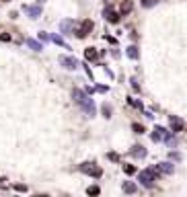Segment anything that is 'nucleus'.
I'll use <instances>...</instances> for the list:
<instances>
[{"label": "nucleus", "instance_id": "23", "mask_svg": "<svg viewBox=\"0 0 187 197\" xmlns=\"http://www.w3.org/2000/svg\"><path fill=\"white\" fill-rule=\"evenodd\" d=\"M167 144H169V148H173V146H177V140L171 138V136H167Z\"/></svg>", "mask_w": 187, "mask_h": 197}, {"label": "nucleus", "instance_id": "25", "mask_svg": "<svg viewBox=\"0 0 187 197\" xmlns=\"http://www.w3.org/2000/svg\"><path fill=\"white\" fill-rule=\"evenodd\" d=\"M130 105H134V107L142 109V103H140V101H136V99H130Z\"/></svg>", "mask_w": 187, "mask_h": 197}, {"label": "nucleus", "instance_id": "15", "mask_svg": "<svg viewBox=\"0 0 187 197\" xmlns=\"http://www.w3.org/2000/svg\"><path fill=\"white\" fill-rule=\"evenodd\" d=\"M25 43H27V45H29L31 49H35V51H39V49H43V45H41L39 41H35V39H27V41H25Z\"/></svg>", "mask_w": 187, "mask_h": 197}, {"label": "nucleus", "instance_id": "27", "mask_svg": "<svg viewBox=\"0 0 187 197\" xmlns=\"http://www.w3.org/2000/svg\"><path fill=\"white\" fill-rule=\"evenodd\" d=\"M14 189H17L19 193H25V191H27V187H25V185H14Z\"/></svg>", "mask_w": 187, "mask_h": 197}, {"label": "nucleus", "instance_id": "14", "mask_svg": "<svg viewBox=\"0 0 187 197\" xmlns=\"http://www.w3.org/2000/svg\"><path fill=\"white\" fill-rule=\"evenodd\" d=\"M132 154L136 158H144L146 156V148H144V146H134V148H132Z\"/></svg>", "mask_w": 187, "mask_h": 197}, {"label": "nucleus", "instance_id": "7", "mask_svg": "<svg viewBox=\"0 0 187 197\" xmlns=\"http://www.w3.org/2000/svg\"><path fill=\"white\" fill-rule=\"evenodd\" d=\"M183 127H185V123H183V119L179 117H171V129L177 133V131H183Z\"/></svg>", "mask_w": 187, "mask_h": 197}, {"label": "nucleus", "instance_id": "8", "mask_svg": "<svg viewBox=\"0 0 187 197\" xmlns=\"http://www.w3.org/2000/svg\"><path fill=\"white\" fill-rule=\"evenodd\" d=\"M165 138H167V129H165V127H154L152 140H154V142H160V140H165Z\"/></svg>", "mask_w": 187, "mask_h": 197}, {"label": "nucleus", "instance_id": "24", "mask_svg": "<svg viewBox=\"0 0 187 197\" xmlns=\"http://www.w3.org/2000/svg\"><path fill=\"white\" fill-rule=\"evenodd\" d=\"M132 129H134L136 133H142V131H144V127H142V125H138V123H134V125H132Z\"/></svg>", "mask_w": 187, "mask_h": 197}, {"label": "nucleus", "instance_id": "10", "mask_svg": "<svg viewBox=\"0 0 187 197\" xmlns=\"http://www.w3.org/2000/svg\"><path fill=\"white\" fill-rule=\"evenodd\" d=\"M156 168H158V172H165V175H173V164L171 162H160V164H156Z\"/></svg>", "mask_w": 187, "mask_h": 197}, {"label": "nucleus", "instance_id": "11", "mask_svg": "<svg viewBox=\"0 0 187 197\" xmlns=\"http://www.w3.org/2000/svg\"><path fill=\"white\" fill-rule=\"evenodd\" d=\"M103 17H105V19L109 21V23H117V21H119L117 12H113L111 8H105V10H103Z\"/></svg>", "mask_w": 187, "mask_h": 197}, {"label": "nucleus", "instance_id": "13", "mask_svg": "<svg viewBox=\"0 0 187 197\" xmlns=\"http://www.w3.org/2000/svg\"><path fill=\"white\" fill-rule=\"evenodd\" d=\"M123 191L132 195V193H136V191H138V185H136V183H132V181H126V183H123Z\"/></svg>", "mask_w": 187, "mask_h": 197}, {"label": "nucleus", "instance_id": "22", "mask_svg": "<svg viewBox=\"0 0 187 197\" xmlns=\"http://www.w3.org/2000/svg\"><path fill=\"white\" fill-rule=\"evenodd\" d=\"M87 193H89V195H99V193H101V189H99V187H89V189H87Z\"/></svg>", "mask_w": 187, "mask_h": 197}, {"label": "nucleus", "instance_id": "28", "mask_svg": "<svg viewBox=\"0 0 187 197\" xmlns=\"http://www.w3.org/2000/svg\"><path fill=\"white\" fill-rule=\"evenodd\" d=\"M0 39H2V41H10V35H8V33H2V35H0Z\"/></svg>", "mask_w": 187, "mask_h": 197}, {"label": "nucleus", "instance_id": "21", "mask_svg": "<svg viewBox=\"0 0 187 197\" xmlns=\"http://www.w3.org/2000/svg\"><path fill=\"white\" fill-rule=\"evenodd\" d=\"M103 115L105 117H111V105H107V103L103 105Z\"/></svg>", "mask_w": 187, "mask_h": 197}, {"label": "nucleus", "instance_id": "16", "mask_svg": "<svg viewBox=\"0 0 187 197\" xmlns=\"http://www.w3.org/2000/svg\"><path fill=\"white\" fill-rule=\"evenodd\" d=\"M126 51H128V56H130L132 60H138V47H136V45H130Z\"/></svg>", "mask_w": 187, "mask_h": 197}, {"label": "nucleus", "instance_id": "2", "mask_svg": "<svg viewBox=\"0 0 187 197\" xmlns=\"http://www.w3.org/2000/svg\"><path fill=\"white\" fill-rule=\"evenodd\" d=\"M156 177H158V168L156 166H152V168H148V170H142L140 177H138V181H140L144 187H154V181H156Z\"/></svg>", "mask_w": 187, "mask_h": 197}, {"label": "nucleus", "instance_id": "30", "mask_svg": "<svg viewBox=\"0 0 187 197\" xmlns=\"http://www.w3.org/2000/svg\"><path fill=\"white\" fill-rule=\"evenodd\" d=\"M2 181H4V179H2V177H0V183H2Z\"/></svg>", "mask_w": 187, "mask_h": 197}, {"label": "nucleus", "instance_id": "18", "mask_svg": "<svg viewBox=\"0 0 187 197\" xmlns=\"http://www.w3.org/2000/svg\"><path fill=\"white\" fill-rule=\"evenodd\" d=\"M84 56H87V60H97V49H95V47H89V49L84 51Z\"/></svg>", "mask_w": 187, "mask_h": 197}, {"label": "nucleus", "instance_id": "19", "mask_svg": "<svg viewBox=\"0 0 187 197\" xmlns=\"http://www.w3.org/2000/svg\"><path fill=\"white\" fill-rule=\"evenodd\" d=\"M123 172H126V175H134V172H136V166H132V164H123Z\"/></svg>", "mask_w": 187, "mask_h": 197}, {"label": "nucleus", "instance_id": "12", "mask_svg": "<svg viewBox=\"0 0 187 197\" xmlns=\"http://www.w3.org/2000/svg\"><path fill=\"white\" fill-rule=\"evenodd\" d=\"M23 10H25V12H27V14H31V17H33V19H35V17H39V14H41V6H25V8H23Z\"/></svg>", "mask_w": 187, "mask_h": 197}, {"label": "nucleus", "instance_id": "26", "mask_svg": "<svg viewBox=\"0 0 187 197\" xmlns=\"http://www.w3.org/2000/svg\"><path fill=\"white\" fill-rule=\"evenodd\" d=\"M107 158H109V160H115V162L119 160V156H117L115 152H109V154H107Z\"/></svg>", "mask_w": 187, "mask_h": 197}, {"label": "nucleus", "instance_id": "5", "mask_svg": "<svg viewBox=\"0 0 187 197\" xmlns=\"http://www.w3.org/2000/svg\"><path fill=\"white\" fill-rule=\"evenodd\" d=\"M60 64H62L64 68H68V70H74V68L78 66V62H76L74 58H70V56H62V58H60Z\"/></svg>", "mask_w": 187, "mask_h": 197}, {"label": "nucleus", "instance_id": "20", "mask_svg": "<svg viewBox=\"0 0 187 197\" xmlns=\"http://www.w3.org/2000/svg\"><path fill=\"white\" fill-rule=\"evenodd\" d=\"M156 2H158V0H142V6H144V8H152Z\"/></svg>", "mask_w": 187, "mask_h": 197}, {"label": "nucleus", "instance_id": "1", "mask_svg": "<svg viewBox=\"0 0 187 197\" xmlns=\"http://www.w3.org/2000/svg\"><path fill=\"white\" fill-rule=\"evenodd\" d=\"M72 99H74V103H76L87 115H91V117L95 115V111H97V109H95V103L87 92H82L80 88H74V90H72Z\"/></svg>", "mask_w": 187, "mask_h": 197}, {"label": "nucleus", "instance_id": "3", "mask_svg": "<svg viewBox=\"0 0 187 197\" xmlns=\"http://www.w3.org/2000/svg\"><path fill=\"white\" fill-rule=\"evenodd\" d=\"M80 170H82L84 175H91V177H95V179H101V177H103V170H101L99 166L91 164V162H82V164H80Z\"/></svg>", "mask_w": 187, "mask_h": 197}, {"label": "nucleus", "instance_id": "6", "mask_svg": "<svg viewBox=\"0 0 187 197\" xmlns=\"http://www.w3.org/2000/svg\"><path fill=\"white\" fill-rule=\"evenodd\" d=\"M60 29H62L66 35H74V21H62V23H60Z\"/></svg>", "mask_w": 187, "mask_h": 197}, {"label": "nucleus", "instance_id": "4", "mask_svg": "<svg viewBox=\"0 0 187 197\" xmlns=\"http://www.w3.org/2000/svg\"><path fill=\"white\" fill-rule=\"evenodd\" d=\"M91 31H93V21H89V19H87V21H82L80 29L76 31V37H80V39H82V37H87Z\"/></svg>", "mask_w": 187, "mask_h": 197}, {"label": "nucleus", "instance_id": "17", "mask_svg": "<svg viewBox=\"0 0 187 197\" xmlns=\"http://www.w3.org/2000/svg\"><path fill=\"white\" fill-rule=\"evenodd\" d=\"M49 39L53 41V43H58V45H62V47H66V49H70V47H68V43H66V41L62 39V37H58V35H51Z\"/></svg>", "mask_w": 187, "mask_h": 197}, {"label": "nucleus", "instance_id": "9", "mask_svg": "<svg viewBox=\"0 0 187 197\" xmlns=\"http://www.w3.org/2000/svg\"><path fill=\"white\" fill-rule=\"evenodd\" d=\"M132 10H134V2H132V0H123L121 6H119V12H121V14H130Z\"/></svg>", "mask_w": 187, "mask_h": 197}, {"label": "nucleus", "instance_id": "29", "mask_svg": "<svg viewBox=\"0 0 187 197\" xmlns=\"http://www.w3.org/2000/svg\"><path fill=\"white\" fill-rule=\"evenodd\" d=\"M37 2H39V4H41V2H45V0H37Z\"/></svg>", "mask_w": 187, "mask_h": 197}]
</instances>
